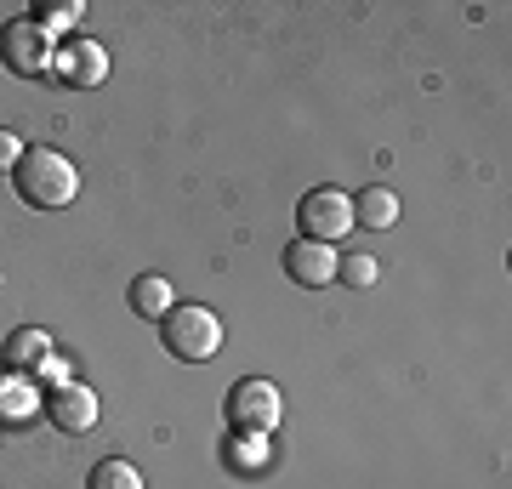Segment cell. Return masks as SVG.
Listing matches in <instances>:
<instances>
[{
    "label": "cell",
    "instance_id": "cell-13",
    "mask_svg": "<svg viewBox=\"0 0 512 489\" xmlns=\"http://www.w3.org/2000/svg\"><path fill=\"white\" fill-rule=\"evenodd\" d=\"M376 273H382V262H376L370 251L342 256V262H336V279H342L348 290H370V285H376Z\"/></svg>",
    "mask_w": 512,
    "mask_h": 489
},
{
    "label": "cell",
    "instance_id": "cell-8",
    "mask_svg": "<svg viewBox=\"0 0 512 489\" xmlns=\"http://www.w3.org/2000/svg\"><path fill=\"white\" fill-rule=\"evenodd\" d=\"M336 245H319V239H296V245H285V273H291L296 285H336Z\"/></svg>",
    "mask_w": 512,
    "mask_h": 489
},
{
    "label": "cell",
    "instance_id": "cell-2",
    "mask_svg": "<svg viewBox=\"0 0 512 489\" xmlns=\"http://www.w3.org/2000/svg\"><path fill=\"white\" fill-rule=\"evenodd\" d=\"M160 342L171 359L183 364H205L222 353V319L205 302H171V313L160 319Z\"/></svg>",
    "mask_w": 512,
    "mask_h": 489
},
{
    "label": "cell",
    "instance_id": "cell-15",
    "mask_svg": "<svg viewBox=\"0 0 512 489\" xmlns=\"http://www.w3.org/2000/svg\"><path fill=\"white\" fill-rule=\"evenodd\" d=\"M0 399H6V416H12V421L29 416V393H23L18 381H6V387H0Z\"/></svg>",
    "mask_w": 512,
    "mask_h": 489
},
{
    "label": "cell",
    "instance_id": "cell-14",
    "mask_svg": "<svg viewBox=\"0 0 512 489\" xmlns=\"http://www.w3.org/2000/svg\"><path fill=\"white\" fill-rule=\"evenodd\" d=\"M35 23L40 29H52V35H69L74 23H80V0H40Z\"/></svg>",
    "mask_w": 512,
    "mask_h": 489
},
{
    "label": "cell",
    "instance_id": "cell-16",
    "mask_svg": "<svg viewBox=\"0 0 512 489\" xmlns=\"http://www.w3.org/2000/svg\"><path fill=\"white\" fill-rule=\"evenodd\" d=\"M18 160H23V143L12 137V131H0V171L12 177V171H18Z\"/></svg>",
    "mask_w": 512,
    "mask_h": 489
},
{
    "label": "cell",
    "instance_id": "cell-6",
    "mask_svg": "<svg viewBox=\"0 0 512 489\" xmlns=\"http://www.w3.org/2000/svg\"><path fill=\"white\" fill-rule=\"evenodd\" d=\"M228 416H234V427H245V433H274L279 416H285V399H279L274 381L251 376L228 393Z\"/></svg>",
    "mask_w": 512,
    "mask_h": 489
},
{
    "label": "cell",
    "instance_id": "cell-11",
    "mask_svg": "<svg viewBox=\"0 0 512 489\" xmlns=\"http://www.w3.org/2000/svg\"><path fill=\"white\" fill-rule=\"evenodd\" d=\"M353 222H365V228H393V222H399V194L382 188V182L365 188V194L353 200Z\"/></svg>",
    "mask_w": 512,
    "mask_h": 489
},
{
    "label": "cell",
    "instance_id": "cell-4",
    "mask_svg": "<svg viewBox=\"0 0 512 489\" xmlns=\"http://www.w3.org/2000/svg\"><path fill=\"white\" fill-rule=\"evenodd\" d=\"M296 228H302V239L336 245V239L353 228V194H342V188H313V194H302V205H296Z\"/></svg>",
    "mask_w": 512,
    "mask_h": 489
},
{
    "label": "cell",
    "instance_id": "cell-7",
    "mask_svg": "<svg viewBox=\"0 0 512 489\" xmlns=\"http://www.w3.org/2000/svg\"><path fill=\"white\" fill-rule=\"evenodd\" d=\"M97 416H103V404H97V393L92 387H80V381H63V387L46 393V421H52L57 433H69V438L92 433Z\"/></svg>",
    "mask_w": 512,
    "mask_h": 489
},
{
    "label": "cell",
    "instance_id": "cell-12",
    "mask_svg": "<svg viewBox=\"0 0 512 489\" xmlns=\"http://www.w3.org/2000/svg\"><path fill=\"white\" fill-rule=\"evenodd\" d=\"M86 489H148V484H143V472L131 467V461H120V455H114V461H97V467H92Z\"/></svg>",
    "mask_w": 512,
    "mask_h": 489
},
{
    "label": "cell",
    "instance_id": "cell-3",
    "mask_svg": "<svg viewBox=\"0 0 512 489\" xmlns=\"http://www.w3.org/2000/svg\"><path fill=\"white\" fill-rule=\"evenodd\" d=\"M52 57H57V35L40 29L35 18H18L0 29V63L18 74V80H46L52 74Z\"/></svg>",
    "mask_w": 512,
    "mask_h": 489
},
{
    "label": "cell",
    "instance_id": "cell-1",
    "mask_svg": "<svg viewBox=\"0 0 512 489\" xmlns=\"http://www.w3.org/2000/svg\"><path fill=\"white\" fill-rule=\"evenodd\" d=\"M12 182H18L23 205H35V211H63V205H74V194H80V171H74V160L57 154V148H23Z\"/></svg>",
    "mask_w": 512,
    "mask_h": 489
},
{
    "label": "cell",
    "instance_id": "cell-9",
    "mask_svg": "<svg viewBox=\"0 0 512 489\" xmlns=\"http://www.w3.org/2000/svg\"><path fill=\"white\" fill-rule=\"evenodd\" d=\"M126 302H131V313H137V319H165L177 296H171V279H165V273H137V279H131V290H126Z\"/></svg>",
    "mask_w": 512,
    "mask_h": 489
},
{
    "label": "cell",
    "instance_id": "cell-10",
    "mask_svg": "<svg viewBox=\"0 0 512 489\" xmlns=\"http://www.w3.org/2000/svg\"><path fill=\"white\" fill-rule=\"evenodd\" d=\"M52 353H57V342L46 336V330H35V325H23V330L6 336V364H12V370H40Z\"/></svg>",
    "mask_w": 512,
    "mask_h": 489
},
{
    "label": "cell",
    "instance_id": "cell-5",
    "mask_svg": "<svg viewBox=\"0 0 512 489\" xmlns=\"http://www.w3.org/2000/svg\"><path fill=\"white\" fill-rule=\"evenodd\" d=\"M52 80H63V86H74V91L103 86V80H109V52H103V46H97L92 35H69V40H57Z\"/></svg>",
    "mask_w": 512,
    "mask_h": 489
}]
</instances>
